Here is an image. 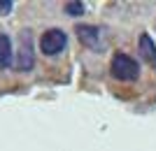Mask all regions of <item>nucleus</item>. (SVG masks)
<instances>
[{"mask_svg": "<svg viewBox=\"0 0 156 151\" xmlns=\"http://www.w3.org/2000/svg\"><path fill=\"white\" fill-rule=\"evenodd\" d=\"M12 9V0H0V14H9Z\"/></svg>", "mask_w": 156, "mask_h": 151, "instance_id": "8", "label": "nucleus"}, {"mask_svg": "<svg viewBox=\"0 0 156 151\" xmlns=\"http://www.w3.org/2000/svg\"><path fill=\"white\" fill-rule=\"evenodd\" d=\"M77 37L84 42L86 46H98V37H100V33H98V28H93V26H79L77 28Z\"/></svg>", "mask_w": 156, "mask_h": 151, "instance_id": "6", "label": "nucleus"}, {"mask_svg": "<svg viewBox=\"0 0 156 151\" xmlns=\"http://www.w3.org/2000/svg\"><path fill=\"white\" fill-rule=\"evenodd\" d=\"M65 44H68V35H65V30H61V28H49V30L42 35V39H40V49H42V53H47V56L61 53L65 49Z\"/></svg>", "mask_w": 156, "mask_h": 151, "instance_id": "2", "label": "nucleus"}, {"mask_svg": "<svg viewBox=\"0 0 156 151\" xmlns=\"http://www.w3.org/2000/svg\"><path fill=\"white\" fill-rule=\"evenodd\" d=\"M12 58H14V51H12V39L7 35L0 33V70H7L12 65Z\"/></svg>", "mask_w": 156, "mask_h": 151, "instance_id": "5", "label": "nucleus"}, {"mask_svg": "<svg viewBox=\"0 0 156 151\" xmlns=\"http://www.w3.org/2000/svg\"><path fill=\"white\" fill-rule=\"evenodd\" d=\"M140 74V65L135 60L126 56V53H117L112 58V77L119 79V81H133Z\"/></svg>", "mask_w": 156, "mask_h": 151, "instance_id": "1", "label": "nucleus"}, {"mask_svg": "<svg viewBox=\"0 0 156 151\" xmlns=\"http://www.w3.org/2000/svg\"><path fill=\"white\" fill-rule=\"evenodd\" d=\"M137 46H140V56H142V58L147 60L149 65H156V44H154V39H151L147 33L140 35Z\"/></svg>", "mask_w": 156, "mask_h": 151, "instance_id": "4", "label": "nucleus"}, {"mask_svg": "<svg viewBox=\"0 0 156 151\" xmlns=\"http://www.w3.org/2000/svg\"><path fill=\"white\" fill-rule=\"evenodd\" d=\"M65 12L70 16H79V14H84V5L82 2H65Z\"/></svg>", "mask_w": 156, "mask_h": 151, "instance_id": "7", "label": "nucleus"}, {"mask_svg": "<svg viewBox=\"0 0 156 151\" xmlns=\"http://www.w3.org/2000/svg\"><path fill=\"white\" fill-rule=\"evenodd\" d=\"M33 63H35V56H33V46H30V35H21V53L19 60H16V70H30Z\"/></svg>", "mask_w": 156, "mask_h": 151, "instance_id": "3", "label": "nucleus"}]
</instances>
